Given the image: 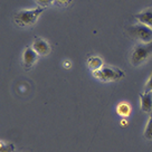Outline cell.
Here are the masks:
<instances>
[{
    "label": "cell",
    "mask_w": 152,
    "mask_h": 152,
    "mask_svg": "<svg viewBox=\"0 0 152 152\" xmlns=\"http://www.w3.org/2000/svg\"><path fill=\"white\" fill-rule=\"evenodd\" d=\"M46 8L44 7H37L35 9H24L19 10L14 15L15 24L19 27H29L31 25L36 24L39 16L43 14Z\"/></svg>",
    "instance_id": "1"
},
{
    "label": "cell",
    "mask_w": 152,
    "mask_h": 152,
    "mask_svg": "<svg viewBox=\"0 0 152 152\" xmlns=\"http://www.w3.org/2000/svg\"><path fill=\"white\" fill-rule=\"evenodd\" d=\"M152 56V42L137 44L131 53V64L134 67H139L145 63Z\"/></svg>",
    "instance_id": "2"
},
{
    "label": "cell",
    "mask_w": 152,
    "mask_h": 152,
    "mask_svg": "<svg viewBox=\"0 0 152 152\" xmlns=\"http://www.w3.org/2000/svg\"><path fill=\"white\" fill-rule=\"evenodd\" d=\"M92 74L96 80L101 82H118L125 77V73L118 67L102 66L97 71H93Z\"/></svg>",
    "instance_id": "3"
},
{
    "label": "cell",
    "mask_w": 152,
    "mask_h": 152,
    "mask_svg": "<svg viewBox=\"0 0 152 152\" xmlns=\"http://www.w3.org/2000/svg\"><path fill=\"white\" fill-rule=\"evenodd\" d=\"M128 33L134 38L142 40V43L152 42V28L145 24H137L128 27Z\"/></svg>",
    "instance_id": "4"
},
{
    "label": "cell",
    "mask_w": 152,
    "mask_h": 152,
    "mask_svg": "<svg viewBox=\"0 0 152 152\" xmlns=\"http://www.w3.org/2000/svg\"><path fill=\"white\" fill-rule=\"evenodd\" d=\"M38 59V54L34 50L33 47H26L23 53V66L25 71L31 69V67L35 65V63Z\"/></svg>",
    "instance_id": "5"
},
{
    "label": "cell",
    "mask_w": 152,
    "mask_h": 152,
    "mask_svg": "<svg viewBox=\"0 0 152 152\" xmlns=\"http://www.w3.org/2000/svg\"><path fill=\"white\" fill-rule=\"evenodd\" d=\"M31 47L34 48V50L37 53L38 55H42V56H46V55H48L50 53V46H49V44L45 39H43V38H39V37L35 38Z\"/></svg>",
    "instance_id": "6"
},
{
    "label": "cell",
    "mask_w": 152,
    "mask_h": 152,
    "mask_svg": "<svg viewBox=\"0 0 152 152\" xmlns=\"http://www.w3.org/2000/svg\"><path fill=\"white\" fill-rule=\"evenodd\" d=\"M140 109L145 113H152V93H140Z\"/></svg>",
    "instance_id": "7"
},
{
    "label": "cell",
    "mask_w": 152,
    "mask_h": 152,
    "mask_svg": "<svg viewBox=\"0 0 152 152\" xmlns=\"http://www.w3.org/2000/svg\"><path fill=\"white\" fill-rule=\"evenodd\" d=\"M134 18L139 20V23L145 24L152 28V8H148L139 14L134 15Z\"/></svg>",
    "instance_id": "8"
},
{
    "label": "cell",
    "mask_w": 152,
    "mask_h": 152,
    "mask_svg": "<svg viewBox=\"0 0 152 152\" xmlns=\"http://www.w3.org/2000/svg\"><path fill=\"white\" fill-rule=\"evenodd\" d=\"M87 66L90 69H92V72L97 71L103 66V61L99 56H90L87 59Z\"/></svg>",
    "instance_id": "9"
},
{
    "label": "cell",
    "mask_w": 152,
    "mask_h": 152,
    "mask_svg": "<svg viewBox=\"0 0 152 152\" xmlns=\"http://www.w3.org/2000/svg\"><path fill=\"white\" fill-rule=\"evenodd\" d=\"M116 113L122 118H128L131 115V106L126 102H121L116 106Z\"/></svg>",
    "instance_id": "10"
},
{
    "label": "cell",
    "mask_w": 152,
    "mask_h": 152,
    "mask_svg": "<svg viewBox=\"0 0 152 152\" xmlns=\"http://www.w3.org/2000/svg\"><path fill=\"white\" fill-rule=\"evenodd\" d=\"M143 137L145 140H152V113L148 120V123L145 125L144 132H143Z\"/></svg>",
    "instance_id": "11"
},
{
    "label": "cell",
    "mask_w": 152,
    "mask_h": 152,
    "mask_svg": "<svg viewBox=\"0 0 152 152\" xmlns=\"http://www.w3.org/2000/svg\"><path fill=\"white\" fill-rule=\"evenodd\" d=\"M16 148H15L14 143L6 142V141H1L0 142V152H15Z\"/></svg>",
    "instance_id": "12"
},
{
    "label": "cell",
    "mask_w": 152,
    "mask_h": 152,
    "mask_svg": "<svg viewBox=\"0 0 152 152\" xmlns=\"http://www.w3.org/2000/svg\"><path fill=\"white\" fill-rule=\"evenodd\" d=\"M73 0H54V5L57 6V7H61V8H65V7H68V6L72 4Z\"/></svg>",
    "instance_id": "13"
},
{
    "label": "cell",
    "mask_w": 152,
    "mask_h": 152,
    "mask_svg": "<svg viewBox=\"0 0 152 152\" xmlns=\"http://www.w3.org/2000/svg\"><path fill=\"white\" fill-rule=\"evenodd\" d=\"M35 1L39 5V7H44V8H47L54 4V0H35Z\"/></svg>",
    "instance_id": "14"
},
{
    "label": "cell",
    "mask_w": 152,
    "mask_h": 152,
    "mask_svg": "<svg viewBox=\"0 0 152 152\" xmlns=\"http://www.w3.org/2000/svg\"><path fill=\"white\" fill-rule=\"evenodd\" d=\"M144 92H150V93H152V73H151V75H150V77L148 78L147 83H145Z\"/></svg>",
    "instance_id": "15"
},
{
    "label": "cell",
    "mask_w": 152,
    "mask_h": 152,
    "mask_svg": "<svg viewBox=\"0 0 152 152\" xmlns=\"http://www.w3.org/2000/svg\"><path fill=\"white\" fill-rule=\"evenodd\" d=\"M121 125H122V126H125V125H128V121L125 120V118H123V119L121 120Z\"/></svg>",
    "instance_id": "16"
}]
</instances>
